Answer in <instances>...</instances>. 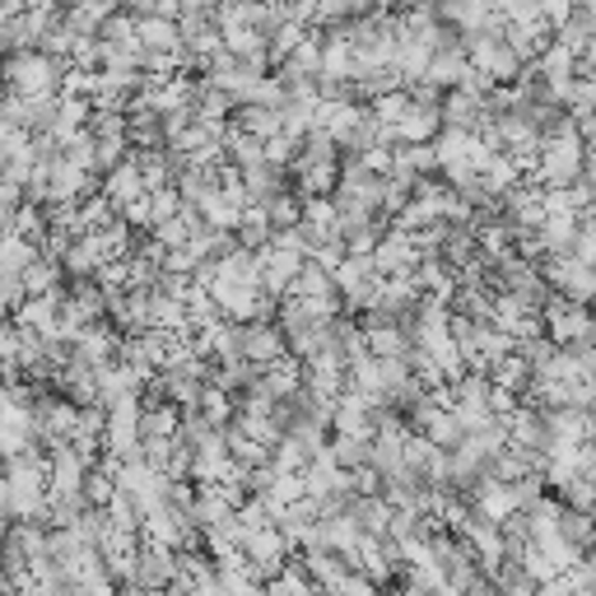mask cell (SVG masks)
I'll list each match as a JSON object with an SVG mask.
<instances>
[{
	"label": "cell",
	"mask_w": 596,
	"mask_h": 596,
	"mask_svg": "<svg viewBox=\"0 0 596 596\" xmlns=\"http://www.w3.org/2000/svg\"><path fill=\"white\" fill-rule=\"evenodd\" d=\"M61 75H65V61L48 56V52H10L6 65H0V80H6L10 94H24V98H48L61 94Z\"/></svg>",
	"instance_id": "obj_1"
},
{
	"label": "cell",
	"mask_w": 596,
	"mask_h": 596,
	"mask_svg": "<svg viewBox=\"0 0 596 596\" xmlns=\"http://www.w3.org/2000/svg\"><path fill=\"white\" fill-rule=\"evenodd\" d=\"M541 322H545L550 341H555L560 349H578V345H592V341H596V317H592V307L568 303V299H560V294L545 299Z\"/></svg>",
	"instance_id": "obj_2"
},
{
	"label": "cell",
	"mask_w": 596,
	"mask_h": 596,
	"mask_svg": "<svg viewBox=\"0 0 596 596\" xmlns=\"http://www.w3.org/2000/svg\"><path fill=\"white\" fill-rule=\"evenodd\" d=\"M238 345H242V359L257 364V368H271L275 359H284V331L271 326V322H248L238 331Z\"/></svg>",
	"instance_id": "obj_3"
},
{
	"label": "cell",
	"mask_w": 596,
	"mask_h": 596,
	"mask_svg": "<svg viewBox=\"0 0 596 596\" xmlns=\"http://www.w3.org/2000/svg\"><path fill=\"white\" fill-rule=\"evenodd\" d=\"M136 42L145 52H182V29H178V19L140 14L136 19Z\"/></svg>",
	"instance_id": "obj_4"
},
{
	"label": "cell",
	"mask_w": 596,
	"mask_h": 596,
	"mask_svg": "<svg viewBox=\"0 0 596 596\" xmlns=\"http://www.w3.org/2000/svg\"><path fill=\"white\" fill-rule=\"evenodd\" d=\"M103 196H107V201H113L117 210H126L130 201H140V196H145L140 164H136V159H126L122 168H113V172H107V178H103Z\"/></svg>",
	"instance_id": "obj_5"
},
{
	"label": "cell",
	"mask_w": 596,
	"mask_h": 596,
	"mask_svg": "<svg viewBox=\"0 0 596 596\" xmlns=\"http://www.w3.org/2000/svg\"><path fill=\"white\" fill-rule=\"evenodd\" d=\"M140 429H145V438H168V443H178L182 415H178V406H172V401H154L140 415Z\"/></svg>",
	"instance_id": "obj_6"
},
{
	"label": "cell",
	"mask_w": 596,
	"mask_h": 596,
	"mask_svg": "<svg viewBox=\"0 0 596 596\" xmlns=\"http://www.w3.org/2000/svg\"><path fill=\"white\" fill-rule=\"evenodd\" d=\"M238 130H248L257 140H271L284 130V117L280 107H238Z\"/></svg>",
	"instance_id": "obj_7"
},
{
	"label": "cell",
	"mask_w": 596,
	"mask_h": 596,
	"mask_svg": "<svg viewBox=\"0 0 596 596\" xmlns=\"http://www.w3.org/2000/svg\"><path fill=\"white\" fill-rule=\"evenodd\" d=\"M336 275H331L326 266H317V261H307L299 284H294V299H336Z\"/></svg>",
	"instance_id": "obj_8"
},
{
	"label": "cell",
	"mask_w": 596,
	"mask_h": 596,
	"mask_svg": "<svg viewBox=\"0 0 596 596\" xmlns=\"http://www.w3.org/2000/svg\"><path fill=\"white\" fill-rule=\"evenodd\" d=\"M490 383L503 387V391H526V387H532V364H526V355H508V359L494 364Z\"/></svg>",
	"instance_id": "obj_9"
},
{
	"label": "cell",
	"mask_w": 596,
	"mask_h": 596,
	"mask_svg": "<svg viewBox=\"0 0 596 596\" xmlns=\"http://www.w3.org/2000/svg\"><path fill=\"white\" fill-rule=\"evenodd\" d=\"M201 419L210 429H229L233 425V401H229V391L224 387H215V383H206V391H201Z\"/></svg>",
	"instance_id": "obj_10"
},
{
	"label": "cell",
	"mask_w": 596,
	"mask_h": 596,
	"mask_svg": "<svg viewBox=\"0 0 596 596\" xmlns=\"http://www.w3.org/2000/svg\"><path fill=\"white\" fill-rule=\"evenodd\" d=\"M56 280H61V271H56V261H48V257H38L33 266L24 271V290H29V299H38V294H56Z\"/></svg>",
	"instance_id": "obj_11"
},
{
	"label": "cell",
	"mask_w": 596,
	"mask_h": 596,
	"mask_svg": "<svg viewBox=\"0 0 596 596\" xmlns=\"http://www.w3.org/2000/svg\"><path fill=\"white\" fill-rule=\"evenodd\" d=\"M98 42H107V48H140V42H136V19H130V14H113L98 29Z\"/></svg>",
	"instance_id": "obj_12"
},
{
	"label": "cell",
	"mask_w": 596,
	"mask_h": 596,
	"mask_svg": "<svg viewBox=\"0 0 596 596\" xmlns=\"http://www.w3.org/2000/svg\"><path fill=\"white\" fill-rule=\"evenodd\" d=\"M122 490H117V475H107V471H90V480H84V503H94V508H107Z\"/></svg>",
	"instance_id": "obj_13"
},
{
	"label": "cell",
	"mask_w": 596,
	"mask_h": 596,
	"mask_svg": "<svg viewBox=\"0 0 596 596\" xmlns=\"http://www.w3.org/2000/svg\"><path fill=\"white\" fill-rule=\"evenodd\" d=\"M266 596H317V592H313V583H307V578H299L294 568H284V573H275V578L266 583Z\"/></svg>",
	"instance_id": "obj_14"
},
{
	"label": "cell",
	"mask_w": 596,
	"mask_h": 596,
	"mask_svg": "<svg viewBox=\"0 0 596 596\" xmlns=\"http://www.w3.org/2000/svg\"><path fill=\"white\" fill-rule=\"evenodd\" d=\"M406 10H438V0H401Z\"/></svg>",
	"instance_id": "obj_15"
},
{
	"label": "cell",
	"mask_w": 596,
	"mask_h": 596,
	"mask_svg": "<svg viewBox=\"0 0 596 596\" xmlns=\"http://www.w3.org/2000/svg\"><path fill=\"white\" fill-rule=\"evenodd\" d=\"M242 6H266V0H242Z\"/></svg>",
	"instance_id": "obj_16"
}]
</instances>
